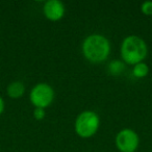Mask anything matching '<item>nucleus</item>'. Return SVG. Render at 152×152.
<instances>
[{
    "instance_id": "20e7f679",
    "label": "nucleus",
    "mask_w": 152,
    "mask_h": 152,
    "mask_svg": "<svg viewBox=\"0 0 152 152\" xmlns=\"http://www.w3.org/2000/svg\"><path fill=\"white\" fill-rule=\"evenodd\" d=\"M29 99L32 105L36 106V108L45 110L52 103L54 99V91L48 83H40L31 89Z\"/></svg>"
},
{
    "instance_id": "f8f14e48",
    "label": "nucleus",
    "mask_w": 152,
    "mask_h": 152,
    "mask_svg": "<svg viewBox=\"0 0 152 152\" xmlns=\"http://www.w3.org/2000/svg\"><path fill=\"white\" fill-rule=\"evenodd\" d=\"M3 110H4V101H3L2 98L0 97V116L3 113Z\"/></svg>"
},
{
    "instance_id": "423d86ee",
    "label": "nucleus",
    "mask_w": 152,
    "mask_h": 152,
    "mask_svg": "<svg viewBox=\"0 0 152 152\" xmlns=\"http://www.w3.org/2000/svg\"><path fill=\"white\" fill-rule=\"evenodd\" d=\"M45 17L50 21H58L65 15V5L59 0H48L44 4Z\"/></svg>"
},
{
    "instance_id": "f257e3e1",
    "label": "nucleus",
    "mask_w": 152,
    "mask_h": 152,
    "mask_svg": "<svg viewBox=\"0 0 152 152\" xmlns=\"http://www.w3.org/2000/svg\"><path fill=\"white\" fill-rule=\"evenodd\" d=\"M83 53L89 61L99 64L104 61L110 53V43L104 36L91 34L83 43Z\"/></svg>"
},
{
    "instance_id": "1a4fd4ad",
    "label": "nucleus",
    "mask_w": 152,
    "mask_h": 152,
    "mask_svg": "<svg viewBox=\"0 0 152 152\" xmlns=\"http://www.w3.org/2000/svg\"><path fill=\"white\" fill-rule=\"evenodd\" d=\"M125 69V65L120 61H112L108 65V72L112 75H120Z\"/></svg>"
},
{
    "instance_id": "7ed1b4c3",
    "label": "nucleus",
    "mask_w": 152,
    "mask_h": 152,
    "mask_svg": "<svg viewBox=\"0 0 152 152\" xmlns=\"http://www.w3.org/2000/svg\"><path fill=\"white\" fill-rule=\"evenodd\" d=\"M100 118L96 113L86 110L78 115L75 121V132L83 139L93 137L99 129Z\"/></svg>"
},
{
    "instance_id": "39448f33",
    "label": "nucleus",
    "mask_w": 152,
    "mask_h": 152,
    "mask_svg": "<svg viewBox=\"0 0 152 152\" xmlns=\"http://www.w3.org/2000/svg\"><path fill=\"white\" fill-rule=\"evenodd\" d=\"M115 143L121 152H135L139 147L140 139L134 130L125 128L118 132Z\"/></svg>"
},
{
    "instance_id": "0eeeda50",
    "label": "nucleus",
    "mask_w": 152,
    "mask_h": 152,
    "mask_svg": "<svg viewBox=\"0 0 152 152\" xmlns=\"http://www.w3.org/2000/svg\"><path fill=\"white\" fill-rule=\"evenodd\" d=\"M25 92V86L22 81H13L11 83L7 88V96L13 99H18V98L22 97Z\"/></svg>"
},
{
    "instance_id": "9b49d317",
    "label": "nucleus",
    "mask_w": 152,
    "mask_h": 152,
    "mask_svg": "<svg viewBox=\"0 0 152 152\" xmlns=\"http://www.w3.org/2000/svg\"><path fill=\"white\" fill-rule=\"evenodd\" d=\"M45 115H46V113L43 108H36L34 110V117L37 120H43L45 118Z\"/></svg>"
},
{
    "instance_id": "f03ea898",
    "label": "nucleus",
    "mask_w": 152,
    "mask_h": 152,
    "mask_svg": "<svg viewBox=\"0 0 152 152\" xmlns=\"http://www.w3.org/2000/svg\"><path fill=\"white\" fill-rule=\"evenodd\" d=\"M148 54L146 42L137 36H129L123 40L121 45V56L128 65L142 63Z\"/></svg>"
},
{
    "instance_id": "9d476101",
    "label": "nucleus",
    "mask_w": 152,
    "mask_h": 152,
    "mask_svg": "<svg viewBox=\"0 0 152 152\" xmlns=\"http://www.w3.org/2000/svg\"><path fill=\"white\" fill-rule=\"evenodd\" d=\"M141 11L144 15L151 16L152 15V1H145L141 5Z\"/></svg>"
},
{
    "instance_id": "6e6552de",
    "label": "nucleus",
    "mask_w": 152,
    "mask_h": 152,
    "mask_svg": "<svg viewBox=\"0 0 152 152\" xmlns=\"http://www.w3.org/2000/svg\"><path fill=\"white\" fill-rule=\"evenodd\" d=\"M149 73V67H148L147 64H145L144 61L139 63L137 65H134L132 70V74L134 75V77L137 78H144L148 75Z\"/></svg>"
}]
</instances>
